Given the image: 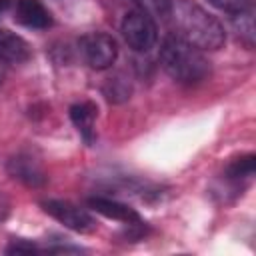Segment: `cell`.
Listing matches in <instances>:
<instances>
[{
  "label": "cell",
  "mask_w": 256,
  "mask_h": 256,
  "mask_svg": "<svg viewBox=\"0 0 256 256\" xmlns=\"http://www.w3.org/2000/svg\"><path fill=\"white\" fill-rule=\"evenodd\" d=\"M168 16L174 20L176 36L200 50H218L226 40L222 24L190 0H176Z\"/></svg>",
  "instance_id": "6da1fadb"
},
{
  "label": "cell",
  "mask_w": 256,
  "mask_h": 256,
  "mask_svg": "<svg viewBox=\"0 0 256 256\" xmlns=\"http://www.w3.org/2000/svg\"><path fill=\"white\" fill-rule=\"evenodd\" d=\"M160 64L180 84H198L210 72V64L200 48L176 34L164 38L160 46Z\"/></svg>",
  "instance_id": "7a4b0ae2"
},
{
  "label": "cell",
  "mask_w": 256,
  "mask_h": 256,
  "mask_svg": "<svg viewBox=\"0 0 256 256\" xmlns=\"http://www.w3.org/2000/svg\"><path fill=\"white\" fill-rule=\"evenodd\" d=\"M122 36L130 48H134L136 52H146L158 40L156 22L146 12L134 10V12L126 14V18L122 22Z\"/></svg>",
  "instance_id": "3957f363"
},
{
  "label": "cell",
  "mask_w": 256,
  "mask_h": 256,
  "mask_svg": "<svg viewBox=\"0 0 256 256\" xmlns=\"http://www.w3.org/2000/svg\"><path fill=\"white\" fill-rule=\"evenodd\" d=\"M80 50H82L84 60L96 70H104V68L112 66L116 56H118L116 40L106 32L84 34L80 38Z\"/></svg>",
  "instance_id": "277c9868"
},
{
  "label": "cell",
  "mask_w": 256,
  "mask_h": 256,
  "mask_svg": "<svg viewBox=\"0 0 256 256\" xmlns=\"http://www.w3.org/2000/svg\"><path fill=\"white\" fill-rule=\"evenodd\" d=\"M44 210L54 218L58 220L60 224H64L66 228L70 230H76V232H92L96 228V222L94 218L80 206L72 204V202H64V200H48L42 204Z\"/></svg>",
  "instance_id": "5b68a950"
},
{
  "label": "cell",
  "mask_w": 256,
  "mask_h": 256,
  "mask_svg": "<svg viewBox=\"0 0 256 256\" xmlns=\"http://www.w3.org/2000/svg\"><path fill=\"white\" fill-rule=\"evenodd\" d=\"M14 18L22 26L34 28V30H44L52 24V16L40 0H16Z\"/></svg>",
  "instance_id": "8992f818"
},
{
  "label": "cell",
  "mask_w": 256,
  "mask_h": 256,
  "mask_svg": "<svg viewBox=\"0 0 256 256\" xmlns=\"http://www.w3.org/2000/svg\"><path fill=\"white\" fill-rule=\"evenodd\" d=\"M90 208L96 210L98 214L106 216V218H112V220H118V222H124L128 226H140L142 220L138 216V212L134 208H130L128 204H122L118 200H112V198H104V196H94L88 200Z\"/></svg>",
  "instance_id": "52a82bcc"
},
{
  "label": "cell",
  "mask_w": 256,
  "mask_h": 256,
  "mask_svg": "<svg viewBox=\"0 0 256 256\" xmlns=\"http://www.w3.org/2000/svg\"><path fill=\"white\" fill-rule=\"evenodd\" d=\"M8 172L18 178L20 182H24L26 186H42L46 182V172L42 170L40 162L34 160L28 154H18L8 162Z\"/></svg>",
  "instance_id": "ba28073f"
},
{
  "label": "cell",
  "mask_w": 256,
  "mask_h": 256,
  "mask_svg": "<svg viewBox=\"0 0 256 256\" xmlns=\"http://www.w3.org/2000/svg\"><path fill=\"white\" fill-rule=\"evenodd\" d=\"M30 58L28 42L8 30H0V60L6 64H22Z\"/></svg>",
  "instance_id": "9c48e42d"
},
{
  "label": "cell",
  "mask_w": 256,
  "mask_h": 256,
  "mask_svg": "<svg viewBox=\"0 0 256 256\" xmlns=\"http://www.w3.org/2000/svg\"><path fill=\"white\" fill-rule=\"evenodd\" d=\"M96 114H98V108L96 104L84 100V102H76L72 104L70 108V118L74 122V126L78 128L80 136L90 144L94 140V134H96Z\"/></svg>",
  "instance_id": "30bf717a"
},
{
  "label": "cell",
  "mask_w": 256,
  "mask_h": 256,
  "mask_svg": "<svg viewBox=\"0 0 256 256\" xmlns=\"http://www.w3.org/2000/svg\"><path fill=\"white\" fill-rule=\"evenodd\" d=\"M254 174V156L248 154V156H242V158H236L228 164L226 168V178L230 182H240V180H246Z\"/></svg>",
  "instance_id": "8fae6325"
},
{
  "label": "cell",
  "mask_w": 256,
  "mask_h": 256,
  "mask_svg": "<svg viewBox=\"0 0 256 256\" xmlns=\"http://www.w3.org/2000/svg\"><path fill=\"white\" fill-rule=\"evenodd\" d=\"M142 12H146L148 16H160V18H166L172 10V0H134Z\"/></svg>",
  "instance_id": "7c38bea8"
},
{
  "label": "cell",
  "mask_w": 256,
  "mask_h": 256,
  "mask_svg": "<svg viewBox=\"0 0 256 256\" xmlns=\"http://www.w3.org/2000/svg\"><path fill=\"white\" fill-rule=\"evenodd\" d=\"M208 2L224 12H230V14H238L242 10H248V6H250V0H208Z\"/></svg>",
  "instance_id": "4fadbf2b"
},
{
  "label": "cell",
  "mask_w": 256,
  "mask_h": 256,
  "mask_svg": "<svg viewBox=\"0 0 256 256\" xmlns=\"http://www.w3.org/2000/svg\"><path fill=\"white\" fill-rule=\"evenodd\" d=\"M8 254H32V252H38V248L26 240H14L8 248H6Z\"/></svg>",
  "instance_id": "5bb4252c"
},
{
  "label": "cell",
  "mask_w": 256,
  "mask_h": 256,
  "mask_svg": "<svg viewBox=\"0 0 256 256\" xmlns=\"http://www.w3.org/2000/svg\"><path fill=\"white\" fill-rule=\"evenodd\" d=\"M8 208H10V202H8V198L0 192V222L6 218V214H8Z\"/></svg>",
  "instance_id": "9a60e30c"
},
{
  "label": "cell",
  "mask_w": 256,
  "mask_h": 256,
  "mask_svg": "<svg viewBox=\"0 0 256 256\" xmlns=\"http://www.w3.org/2000/svg\"><path fill=\"white\" fill-rule=\"evenodd\" d=\"M8 6H10V0H0V18H2V14L8 10Z\"/></svg>",
  "instance_id": "2e32d148"
},
{
  "label": "cell",
  "mask_w": 256,
  "mask_h": 256,
  "mask_svg": "<svg viewBox=\"0 0 256 256\" xmlns=\"http://www.w3.org/2000/svg\"><path fill=\"white\" fill-rule=\"evenodd\" d=\"M0 82H2V74H0Z\"/></svg>",
  "instance_id": "e0dca14e"
}]
</instances>
